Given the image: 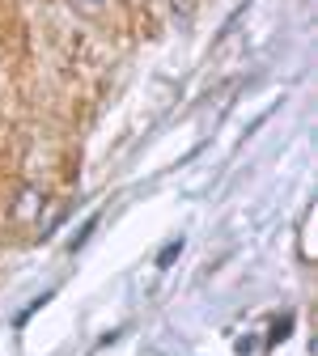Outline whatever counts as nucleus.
<instances>
[{
    "label": "nucleus",
    "instance_id": "nucleus-1",
    "mask_svg": "<svg viewBox=\"0 0 318 356\" xmlns=\"http://www.w3.org/2000/svg\"><path fill=\"white\" fill-rule=\"evenodd\" d=\"M178 250H183V242H170V246H166V250H161V267H166V263H170V259H174V254H178Z\"/></svg>",
    "mask_w": 318,
    "mask_h": 356
}]
</instances>
